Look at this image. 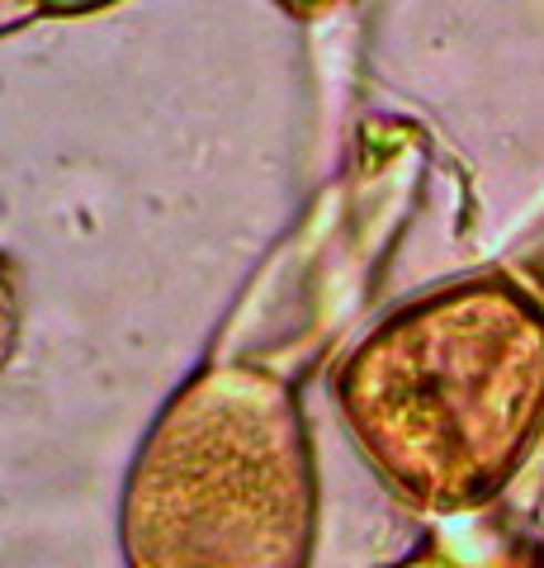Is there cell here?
Segmentation results:
<instances>
[{
  "label": "cell",
  "mask_w": 544,
  "mask_h": 568,
  "mask_svg": "<svg viewBox=\"0 0 544 568\" xmlns=\"http://www.w3.org/2000/svg\"><path fill=\"white\" fill-rule=\"evenodd\" d=\"M110 6V0H43L48 14H85V10H100Z\"/></svg>",
  "instance_id": "277c9868"
},
{
  "label": "cell",
  "mask_w": 544,
  "mask_h": 568,
  "mask_svg": "<svg viewBox=\"0 0 544 568\" xmlns=\"http://www.w3.org/2000/svg\"><path fill=\"white\" fill-rule=\"evenodd\" d=\"M312 465L285 384L204 369L171 398L124 497L133 568H304Z\"/></svg>",
  "instance_id": "7a4b0ae2"
},
{
  "label": "cell",
  "mask_w": 544,
  "mask_h": 568,
  "mask_svg": "<svg viewBox=\"0 0 544 568\" xmlns=\"http://www.w3.org/2000/svg\"><path fill=\"white\" fill-rule=\"evenodd\" d=\"M43 10V0H0V33H10V29H20L29 20H39Z\"/></svg>",
  "instance_id": "3957f363"
},
{
  "label": "cell",
  "mask_w": 544,
  "mask_h": 568,
  "mask_svg": "<svg viewBox=\"0 0 544 568\" xmlns=\"http://www.w3.org/2000/svg\"><path fill=\"white\" fill-rule=\"evenodd\" d=\"M337 403L402 503H493L544 436V298L506 275L412 298L346 355Z\"/></svg>",
  "instance_id": "6da1fadb"
},
{
  "label": "cell",
  "mask_w": 544,
  "mask_h": 568,
  "mask_svg": "<svg viewBox=\"0 0 544 568\" xmlns=\"http://www.w3.org/2000/svg\"><path fill=\"white\" fill-rule=\"evenodd\" d=\"M289 6H298V10H312V6H337V0H289Z\"/></svg>",
  "instance_id": "8992f818"
},
{
  "label": "cell",
  "mask_w": 544,
  "mask_h": 568,
  "mask_svg": "<svg viewBox=\"0 0 544 568\" xmlns=\"http://www.w3.org/2000/svg\"><path fill=\"white\" fill-rule=\"evenodd\" d=\"M402 568H454V564H445V559H417V564H402Z\"/></svg>",
  "instance_id": "5b68a950"
}]
</instances>
